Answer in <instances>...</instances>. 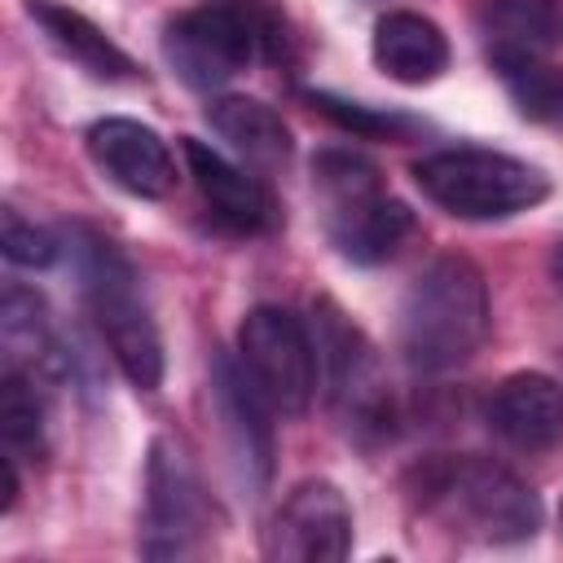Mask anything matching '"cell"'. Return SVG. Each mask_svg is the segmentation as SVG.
<instances>
[{
    "instance_id": "ba28073f",
    "label": "cell",
    "mask_w": 563,
    "mask_h": 563,
    "mask_svg": "<svg viewBox=\"0 0 563 563\" xmlns=\"http://www.w3.org/2000/svg\"><path fill=\"white\" fill-rule=\"evenodd\" d=\"M238 356L255 391L273 405V413H308L321 387V365L312 325L303 317L277 303H255L238 325Z\"/></svg>"
},
{
    "instance_id": "2e32d148",
    "label": "cell",
    "mask_w": 563,
    "mask_h": 563,
    "mask_svg": "<svg viewBox=\"0 0 563 563\" xmlns=\"http://www.w3.org/2000/svg\"><path fill=\"white\" fill-rule=\"evenodd\" d=\"M475 31L488 66L554 57L563 48V0H475Z\"/></svg>"
},
{
    "instance_id": "52a82bcc",
    "label": "cell",
    "mask_w": 563,
    "mask_h": 563,
    "mask_svg": "<svg viewBox=\"0 0 563 563\" xmlns=\"http://www.w3.org/2000/svg\"><path fill=\"white\" fill-rule=\"evenodd\" d=\"M409 176L427 202L457 220H510L519 211H532L550 194V176L537 163L479 145L422 154Z\"/></svg>"
},
{
    "instance_id": "e0dca14e",
    "label": "cell",
    "mask_w": 563,
    "mask_h": 563,
    "mask_svg": "<svg viewBox=\"0 0 563 563\" xmlns=\"http://www.w3.org/2000/svg\"><path fill=\"white\" fill-rule=\"evenodd\" d=\"M374 62L387 79L396 84H409V88H422L431 79H440L449 70V35L427 18V13H413V9H391L374 22Z\"/></svg>"
},
{
    "instance_id": "7a4b0ae2",
    "label": "cell",
    "mask_w": 563,
    "mask_h": 563,
    "mask_svg": "<svg viewBox=\"0 0 563 563\" xmlns=\"http://www.w3.org/2000/svg\"><path fill=\"white\" fill-rule=\"evenodd\" d=\"M493 325L488 282L466 255H435L400 299L396 339L418 374H449L466 365Z\"/></svg>"
},
{
    "instance_id": "277c9868",
    "label": "cell",
    "mask_w": 563,
    "mask_h": 563,
    "mask_svg": "<svg viewBox=\"0 0 563 563\" xmlns=\"http://www.w3.org/2000/svg\"><path fill=\"white\" fill-rule=\"evenodd\" d=\"M286 22L268 0H202L163 31L167 66L198 92L224 88L251 62L286 57Z\"/></svg>"
},
{
    "instance_id": "4fadbf2b",
    "label": "cell",
    "mask_w": 563,
    "mask_h": 563,
    "mask_svg": "<svg viewBox=\"0 0 563 563\" xmlns=\"http://www.w3.org/2000/svg\"><path fill=\"white\" fill-rule=\"evenodd\" d=\"M84 141H88L92 163L119 189H128L136 198H167L172 194V185H176V158H172L167 141L150 123L110 114V119H97Z\"/></svg>"
},
{
    "instance_id": "30bf717a",
    "label": "cell",
    "mask_w": 563,
    "mask_h": 563,
    "mask_svg": "<svg viewBox=\"0 0 563 563\" xmlns=\"http://www.w3.org/2000/svg\"><path fill=\"white\" fill-rule=\"evenodd\" d=\"M264 554L282 563H339L352 554V506L339 484L303 479L264 528Z\"/></svg>"
},
{
    "instance_id": "ac0fdd59",
    "label": "cell",
    "mask_w": 563,
    "mask_h": 563,
    "mask_svg": "<svg viewBox=\"0 0 563 563\" xmlns=\"http://www.w3.org/2000/svg\"><path fill=\"white\" fill-rule=\"evenodd\" d=\"M26 13L31 22L40 26V35L62 53L70 57L75 66H84L92 79H110V84H123V79H136V62L97 26L88 22L84 13L57 4V0H26Z\"/></svg>"
},
{
    "instance_id": "8992f818",
    "label": "cell",
    "mask_w": 563,
    "mask_h": 563,
    "mask_svg": "<svg viewBox=\"0 0 563 563\" xmlns=\"http://www.w3.org/2000/svg\"><path fill=\"white\" fill-rule=\"evenodd\" d=\"M312 339H317V365H321V391L339 418V427L356 444H378L396 427V396L387 383V365L369 334L334 303H312Z\"/></svg>"
},
{
    "instance_id": "9c48e42d",
    "label": "cell",
    "mask_w": 563,
    "mask_h": 563,
    "mask_svg": "<svg viewBox=\"0 0 563 563\" xmlns=\"http://www.w3.org/2000/svg\"><path fill=\"white\" fill-rule=\"evenodd\" d=\"M211 523V501L189 449L176 435H158L145 462V506H141V554L180 559L198 550Z\"/></svg>"
},
{
    "instance_id": "cb8c5ba5",
    "label": "cell",
    "mask_w": 563,
    "mask_h": 563,
    "mask_svg": "<svg viewBox=\"0 0 563 563\" xmlns=\"http://www.w3.org/2000/svg\"><path fill=\"white\" fill-rule=\"evenodd\" d=\"M550 277H554V286L563 290V242H559L554 255H550Z\"/></svg>"
},
{
    "instance_id": "5b68a950",
    "label": "cell",
    "mask_w": 563,
    "mask_h": 563,
    "mask_svg": "<svg viewBox=\"0 0 563 563\" xmlns=\"http://www.w3.org/2000/svg\"><path fill=\"white\" fill-rule=\"evenodd\" d=\"M422 506L453 532L484 545H515L537 537L541 497L510 466L493 457H444L422 471Z\"/></svg>"
},
{
    "instance_id": "7c38bea8",
    "label": "cell",
    "mask_w": 563,
    "mask_h": 563,
    "mask_svg": "<svg viewBox=\"0 0 563 563\" xmlns=\"http://www.w3.org/2000/svg\"><path fill=\"white\" fill-rule=\"evenodd\" d=\"M211 400L229 453L238 462V475L246 479V488H264L273 475V422H268L273 405L229 356H211Z\"/></svg>"
},
{
    "instance_id": "44dd1931",
    "label": "cell",
    "mask_w": 563,
    "mask_h": 563,
    "mask_svg": "<svg viewBox=\"0 0 563 563\" xmlns=\"http://www.w3.org/2000/svg\"><path fill=\"white\" fill-rule=\"evenodd\" d=\"M493 70L515 97L523 119L563 132V66H550V57H519V62H497Z\"/></svg>"
},
{
    "instance_id": "ffe728a7",
    "label": "cell",
    "mask_w": 563,
    "mask_h": 563,
    "mask_svg": "<svg viewBox=\"0 0 563 563\" xmlns=\"http://www.w3.org/2000/svg\"><path fill=\"white\" fill-rule=\"evenodd\" d=\"M0 444L13 462H35L48 449L44 383L22 369L0 374Z\"/></svg>"
},
{
    "instance_id": "603a6c76",
    "label": "cell",
    "mask_w": 563,
    "mask_h": 563,
    "mask_svg": "<svg viewBox=\"0 0 563 563\" xmlns=\"http://www.w3.org/2000/svg\"><path fill=\"white\" fill-rule=\"evenodd\" d=\"M0 246H4V260L18 264V268H48L66 251V242L53 229H40L35 220H22L13 207L4 211V238H0Z\"/></svg>"
},
{
    "instance_id": "7402d4cb",
    "label": "cell",
    "mask_w": 563,
    "mask_h": 563,
    "mask_svg": "<svg viewBox=\"0 0 563 563\" xmlns=\"http://www.w3.org/2000/svg\"><path fill=\"white\" fill-rule=\"evenodd\" d=\"M308 101H312L330 123H339L343 132H352V136H361V141H405L409 132H418V119H409V114L378 110V106H361V101H347V97H334V92H308Z\"/></svg>"
},
{
    "instance_id": "8fae6325",
    "label": "cell",
    "mask_w": 563,
    "mask_h": 563,
    "mask_svg": "<svg viewBox=\"0 0 563 563\" xmlns=\"http://www.w3.org/2000/svg\"><path fill=\"white\" fill-rule=\"evenodd\" d=\"M180 154H185L189 176L220 229H229L238 238H255V233H273L282 224V211L255 172L238 167L233 158L202 145L198 136H180Z\"/></svg>"
},
{
    "instance_id": "3957f363",
    "label": "cell",
    "mask_w": 563,
    "mask_h": 563,
    "mask_svg": "<svg viewBox=\"0 0 563 563\" xmlns=\"http://www.w3.org/2000/svg\"><path fill=\"white\" fill-rule=\"evenodd\" d=\"M312 194L325 238L347 264H383L413 233V211L387 194L374 158L352 145H321L312 154Z\"/></svg>"
},
{
    "instance_id": "d6986e66",
    "label": "cell",
    "mask_w": 563,
    "mask_h": 563,
    "mask_svg": "<svg viewBox=\"0 0 563 563\" xmlns=\"http://www.w3.org/2000/svg\"><path fill=\"white\" fill-rule=\"evenodd\" d=\"M207 123L246 158V167L255 172H277L286 167L295 141H290V128L286 119L268 106V101H255V97H216L207 106Z\"/></svg>"
},
{
    "instance_id": "5bb4252c",
    "label": "cell",
    "mask_w": 563,
    "mask_h": 563,
    "mask_svg": "<svg viewBox=\"0 0 563 563\" xmlns=\"http://www.w3.org/2000/svg\"><path fill=\"white\" fill-rule=\"evenodd\" d=\"M484 422L506 449L545 453L563 440V387L541 369H519L493 387Z\"/></svg>"
},
{
    "instance_id": "9a60e30c",
    "label": "cell",
    "mask_w": 563,
    "mask_h": 563,
    "mask_svg": "<svg viewBox=\"0 0 563 563\" xmlns=\"http://www.w3.org/2000/svg\"><path fill=\"white\" fill-rule=\"evenodd\" d=\"M0 352L4 369H22L40 383H62L75 374V361L53 325L44 295L22 282H9L0 295Z\"/></svg>"
},
{
    "instance_id": "6da1fadb",
    "label": "cell",
    "mask_w": 563,
    "mask_h": 563,
    "mask_svg": "<svg viewBox=\"0 0 563 563\" xmlns=\"http://www.w3.org/2000/svg\"><path fill=\"white\" fill-rule=\"evenodd\" d=\"M66 255L79 277V295L97 321L101 343L110 347L123 378L141 391H158L163 383V339L141 286L136 264L123 255L119 242L88 224L66 229Z\"/></svg>"
}]
</instances>
